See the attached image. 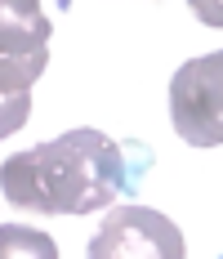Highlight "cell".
<instances>
[{
    "label": "cell",
    "mask_w": 223,
    "mask_h": 259,
    "mask_svg": "<svg viewBox=\"0 0 223 259\" xmlns=\"http://www.w3.org/2000/svg\"><path fill=\"white\" fill-rule=\"evenodd\" d=\"M219 259H223V255H219Z\"/></svg>",
    "instance_id": "8992f818"
},
{
    "label": "cell",
    "mask_w": 223,
    "mask_h": 259,
    "mask_svg": "<svg viewBox=\"0 0 223 259\" xmlns=\"http://www.w3.org/2000/svg\"><path fill=\"white\" fill-rule=\"evenodd\" d=\"M170 121L192 148L223 143V50L188 58L170 76Z\"/></svg>",
    "instance_id": "3957f363"
},
{
    "label": "cell",
    "mask_w": 223,
    "mask_h": 259,
    "mask_svg": "<svg viewBox=\"0 0 223 259\" xmlns=\"http://www.w3.org/2000/svg\"><path fill=\"white\" fill-rule=\"evenodd\" d=\"M0 259H58L50 233L23 228V224H5L0 228Z\"/></svg>",
    "instance_id": "5b68a950"
},
{
    "label": "cell",
    "mask_w": 223,
    "mask_h": 259,
    "mask_svg": "<svg viewBox=\"0 0 223 259\" xmlns=\"http://www.w3.org/2000/svg\"><path fill=\"white\" fill-rule=\"evenodd\" d=\"M50 18L36 0H5L0 5V134L9 139L31 112V85L50 63Z\"/></svg>",
    "instance_id": "7a4b0ae2"
},
{
    "label": "cell",
    "mask_w": 223,
    "mask_h": 259,
    "mask_svg": "<svg viewBox=\"0 0 223 259\" xmlns=\"http://www.w3.org/2000/svg\"><path fill=\"white\" fill-rule=\"evenodd\" d=\"M85 259H188L183 228L152 206H116L94 233Z\"/></svg>",
    "instance_id": "277c9868"
},
{
    "label": "cell",
    "mask_w": 223,
    "mask_h": 259,
    "mask_svg": "<svg viewBox=\"0 0 223 259\" xmlns=\"http://www.w3.org/2000/svg\"><path fill=\"white\" fill-rule=\"evenodd\" d=\"M152 152L134 139H107L99 130H67L50 143L5 156L0 192L27 214H90L139 192Z\"/></svg>",
    "instance_id": "6da1fadb"
}]
</instances>
